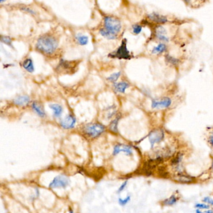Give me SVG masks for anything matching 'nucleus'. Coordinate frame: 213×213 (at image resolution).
<instances>
[{
  "instance_id": "1",
  "label": "nucleus",
  "mask_w": 213,
  "mask_h": 213,
  "mask_svg": "<svg viewBox=\"0 0 213 213\" xmlns=\"http://www.w3.org/2000/svg\"><path fill=\"white\" fill-rule=\"evenodd\" d=\"M121 30L122 24L118 18L113 15H106L103 19L102 25L99 31L104 37L114 40L118 37Z\"/></svg>"
},
{
  "instance_id": "2",
  "label": "nucleus",
  "mask_w": 213,
  "mask_h": 213,
  "mask_svg": "<svg viewBox=\"0 0 213 213\" xmlns=\"http://www.w3.org/2000/svg\"><path fill=\"white\" fill-rule=\"evenodd\" d=\"M58 47V39L53 34L47 33L41 36L37 40L36 49L40 53L51 55Z\"/></svg>"
},
{
  "instance_id": "3",
  "label": "nucleus",
  "mask_w": 213,
  "mask_h": 213,
  "mask_svg": "<svg viewBox=\"0 0 213 213\" xmlns=\"http://www.w3.org/2000/svg\"><path fill=\"white\" fill-rule=\"evenodd\" d=\"M109 57L126 60H129L131 59L130 52L127 48V40L126 39H124L122 40L121 45L115 51L109 54Z\"/></svg>"
},
{
  "instance_id": "4",
  "label": "nucleus",
  "mask_w": 213,
  "mask_h": 213,
  "mask_svg": "<svg viewBox=\"0 0 213 213\" xmlns=\"http://www.w3.org/2000/svg\"><path fill=\"white\" fill-rule=\"evenodd\" d=\"M104 126L100 123H90L84 126V132L89 137L96 138L101 135L104 131Z\"/></svg>"
},
{
  "instance_id": "5",
  "label": "nucleus",
  "mask_w": 213,
  "mask_h": 213,
  "mask_svg": "<svg viewBox=\"0 0 213 213\" xmlns=\"http://www.w3.org/2000/svg\"><path fill=\"white\" fill-rule=\"evenodd\" d=\"M164 137L165 134L162 129H155L151 132L148 136L149 141L151 145V148H153L156 145L161 143L164 140Z\"/></svg>"
},
{
  "instance_id": "6",
  "label": "nucleus",
  "mask_w": 213,
  "mask_h": 213,
  "mask_svg": "<svg viewBox=\"0 0 213 213\" xmlns=\"http://www.w3.org/2000/svg\"><path fill=\"white\" fill-rule=\"evenodd\" d=\"M172 104V100L168 97L154 99L151 102L152 109H166Z\"/></svg>"
},
{
  "instance_id": "7",
  "label": "nucleus",
  "mask_w": 213,
  "mask_h": 213,
  "mask_svg": "<svg viewBox=\"0 0 213 213\" xmlns=\"http://www.w3.org/2000/svg\"><path fill=\"white\" fill-rule=\"evenodd\" d=\"M77 66L78 64H76V62L61 60L57 67V70L60 72H64L65 73L70 74L71 72H74L75 67H76Z\"/></svg>"
},
{
  "instance_id": "8",
  "label": "nucleus",
  "mask_w": 213,
  "mask_h": 213,
  "mask_svg": "<svg viewBox=\"0 0 213 213\" xmlns=\"http://www.w3.org/2000/svg\"><path fill=\"white\" fill-rule=\"evenodd\" d=\"M69 184V180L68 177L64 175H59L55 177L51 183L50 184L49 187L51 188H65Z\"/></svg>"
},
{
  "instance_id": "9",
  "label": "nucleus",
  "mask_w": 213,
  "mask_h": 213,
  "mask_svg": "<svg viewBox=\"0 0 213 213\" xmlns=\"http://www.w3.org/2000/svg\"><path fill=\"white\" fill-rule=\"evenodd\" d=\"M147 18L151 23L157 25H163L168 22L167 18L162 15H160L156 12H153L147 15Z\"/></svg>"
},
{
  "instance_id": "10",
  "label": "nucleus",
  "mask_w": 213,
  "mask_h": 213,
  "mask_svg": "<svg viewBox=\"0 0 213 213\" xmlns=\"http://www.w3.org/2000/svg\"><path fill=\"white\" fill-rule=\"evenodd\" d=\"M183 159V153L180 152L171 161V165L178 173H182L183 171L182 166V161Z\"/></svg>"
},
{
  "instance_id": "11",
  "label": "nucleus",
  "mask_w": 213,
  "mask_h": 213,
  "mask_svg": "<svg viewBox=\"0 0 213 213\" xmlns=\"http://www.w3.org/2000/svg\"><path fill=\"white\" fill-rule=\"evenodd\" d=\"M173 180L176 181V182L181 183H191L194 182V178L188 175H186L182 173H177L173 177Z\"/></svg>"
},
{
  "instance_id": "12",
  "label": "nucleus",
  "mask_w": 213,
  "mask_h": 213,
  "mask_svg": "<svg viewBox=\"0 0 213 213\" xmlns=\"http://www.w3.org/2000/svg\"><path fill=\"white\" fill-rule=\"evenodd\" d=\"M76 122V118L71 115H69L66 118H64L60 122V124L61 126L65 129H71L74 128L75 124Z\"/></svg>"
},
{
  "instance_id": "13",
  "label": "nucleus",
  "mask_w": 213,
  "mask_h": 213,
  "mask_svg": "<svg viewBox=\"0 0 213 213\" xmlns=\"http://www.w3.org/2000/svg\"><path fill=\"white\" fill-rule=\"evenodd\" d=\"M124 152L127 155H132L133 154V150L132 148L130 146L128 145H124L122 144H118L116 145L114 147L113 150V155H116L120 152Z\"/></svg>"
},
{
  "instance_id": "14",
  "label": "nucleus",
  "mask_w": 213,
  "mask_h": 213,
  "mask_svg": "<svg viewBox=\"0 0 213 213\" xmlns=\"http://www.w3.org/2000/svg\"><path fill=\"white\" fill-rule=\"evenodd\" d=\"M30 101V99L27 96H21L16 97L13 102L14 104L18 106H23L28 104Z\"/></svg>"
},
{
  "instance_id": "15",
  "label": "nucleus",
  "mask_w": 213,
  "mask_h": 213,
  "mask_svg": "<svg viewBox=\"0 0 213 213\" xmlns=\"http://www.w3.org/2000/svg\"><path fill=\"white\" fill-rule=\"evenodd\" d=\"M114 87L116 92L123 94L125 92L127 88H129L130 84L126 82H121L115 83Z\"/></svg>"
},
{
  "instance_id": "16",
  "label": "nucleus",
  "mask_w": 213,
  "mask_h": 213,
  "mask_svg": "<svg viewBox=\"0 0 213 213\" xmlns=\"http://www.w3.org/2000/svg\"><path fill=\"white\" fill-rule=\"evenodd\" d=\"M167 49V47L165 43L161 42V43L158 45L156 46L153 48L151 53L153 54H160L166 52Z\"/></svg>"
},
{
  "instance_id": "17",
  "label": "nucleus",
  "mask_w": 213,
  "mask_h": 213,
  "mask_svg": "<svg viewBox=\"0 0 213 213\" xmlns=\"http://www.w3.org/2000/svg\"><path fill=\"white\" fill-rule=\"evenodd\" d=\"M32 108L33 110L41 117H44L46 115L45 112L41 105H39L38 102H34L32 104Z\"/></svg>"
},
{
  "instance_id": "18",
  "label": "nucleus",
  "mask_w": 213,
  "mask_h": 213,
  "mask_svg": "<svg viewBox=\"0 0 213 213\" xmlns=\"http://www.w3.org/2000/svg\"><path fill=\"white\" fill-rule=\"evenodd\" d=\"M165 61L166 62L171 66H178L180 64V61L169 54H166L165 55Z\"/></svg>"
},
{
  "instance_id": "19",
  "label": "nucleus",
  "mask_w": 213,
  "mask_h": 213,
  "mask_svg": "<svg viewBox=\"0 0 213 213\" xmlns=\"http://www.w3.org/2000/svg\"><path fill=\"white\" fill-rule=\"evenodd\" d=\"M167 31L162 25H156L154 28V36H167Z\"/></svg>"
},
{
  "instance_id": "20",
  "label": "nucleus",
  "mask_w": 213,
  "mask_h": 213,
  "mask_svg": "<svg viewBox=\"0 0 213 213\" xmlns=\"http://www.w3.org/2000/svg\"><path fill=\"white\" fill-rule=\"evenodd\" d=\"M50 108L53 110V114L55 117H60L63 111V107L59 104H51L50 105Z\"/></svg>"
},
{
  "instance_id": "21",
  "label": "nucleus",
  "mask_w": 213,
  "mask_h": 213,
  "mask_svg": "<svg viewBox=\"0 0 213 213\" xmlns=\"http://www.w3.org/2000/svg\"><path fill=\"white\" fill-rule=\"evenodd\" d=\"M23 67L29 72H33L34 70L33 61L30 58L25 59L23 63Z\"/></svg>"
},
{
  "instance_id": "22",
  "label": "nucleus",
  "mask_w": 213,
  "mask_h": 213,
  "mask_svg": "<svg viewBox=\"0 0 213 213\" xmlns=\"http://www.w3.org/2000/svg\"><path fill=\"white\" fill-rule=\"evenodd\" d=\"M178 201V198L176 195L173 194L170 196L169 198H167L165 200H164L162 202V204L164 206H173V205H175L177 202Z\"/></svg>"
},
{
  "instance_id": "23",
  "label": "nucleus",
  "mask_w": 213,
  "mask_h": 213,
  "mask_svg": "<svg viewBox=\"0 0 213 213\" xmlns=\"http://www.w3.org/2000/svg\"><path fill=\"white\" fill-rule=\"evenodd\" d=\"M76 39L78 42V44L81 46L87 45L88 43V37L87 36L79 34L76 36Z\"/></svg>"
},
{
  "instance_id": "24",
  "label": "nucleus",
  "mask_w": 213,
  "mask_h": 213,
  "mask_svg": "<svg viewBox=\"0 0 213 213\" xmlns=\"http://www.w3.org/2000/svg\"><path fill=\"white\" fill-rule=\"evenodd\" d=\"M119 120V117H118L115 118L113 121H111L110 123V129L112 132L114 133L118 132V121Z\"/></svg>"
},
{
  "instance_id": "25",
  "label": "nucleus",
  "mask_w": 213,
  "mask_h": 213,
  "mask_svg": "<svg viewBox=\"0 0 213 213\" xmlns=\"http://www.w3.org/2000/svg\"><path fill=\"white\" fill-rule=\"evenodd\" d=\"M132 29H133V32L135 35H138L141 32L142 29H143V26L141 24H135L133 26Z\"/></svg>"
},
{
  "instance_id": "26",
  "label": "nucleus",
  "mask_w": 213,
  "mask_h": 213,
  "mask_svg": "<svg viewBox=\"0 0 213 213\" xmlns=\"http://www.w3.org/2000/svg\"><path fill=\"white\" fill-rule=\"evenodd\" d=\"M120 75H121V72H116L111 74L107 79L111 82H116L117 80L119 79V77H120Z\"/></svg>"
},
{
  "instance_id": "27",
  "label": "nucleus",
  "mask_w": 213,
  "mask_h": 213,
  "mask_svg": "<svg viewBox=\"0 0 213 213\" xmlns=\"http://www.w3.org/2000/svg\"><path fill=\"white\" fill-rule=\"evenodd\" d=\"M1 40L2 42H3V43H5V44H6L10 46H12V40L10 37L2 36L1 37Z\"/></svg>"
},
{
  "instance_id": "28",
  "label": "nucleus",
  "mask_w": 213,
  "mask_h": 213,
  "mask_svg": "<svg viewBox=\"0 0 213 213\" xmlns=\"http://www.w3.org/2000/svg\"><path fill=\"white\" fill-rule=\"evenodd\" d=\"M194 206L196 209H208L209 208V204H206L204 203H196Z\"/></svg>"
},
{
  "instance_id": "29",
  "label": "nucleus",
  "mask_w": 213,
  "mask_h": 213,
  "mask_svg": "<svg viewBox=\"0 0 213 213\" xmlns=\"http://www.w3.org/2000/svg\"><path fill=\"white\" fill-rule=\"evenodd\" d=\"M131 199V197L130 196H127L126 198L124 199H121V198H119L118 199V201H119V203L122 205V206H124L126 205V204H127L129 202V201H130Z\"/></svg>"
},
{
  "instance_id": "30",
  "label": "nucleus",
  "mask_w": 213,
  "mask_h": 213,
  "mask_svg": "<svg viewBox=\"0 0 213 213\" xmlns=\"http://www.w3.org/2000/svg\"><path fill=\"white\" fill-rule=\"evenodd\" d=\"M202 201L207 204H210L211 206H213V199L211 198L210 197H205L203 199Z\"/></svg>"
},
{
  "instance_id": "31",
  "label": "nucleus",
  "mask_w": 213,
  "mask_h": 213,
  "mask_svg": "<svg viewBox=\"0 0 213 213\" xmlns=\"http://www.w3.org/2000/svg\"><path fill=\"white\" fill-rule=\"evenodd\" d=\"M207 142L211 146V147L213 149V132H212L207 137Z\"/></svg>"
},
{
  "instance_id": "32",
  "label": "nucleus",
  "mask_w": 213,
  "mask_h": 213,
  "mask_svg": "<svg viewBox=\"0 0 213 213\" xmlns=\"http://www.w3.org/2000/svg\"><path fill=\"white\" fill-rule=\"evenodd\" d=\"M127 181H126L125 182H124V183L122 184V185L119 187V190H118V193L121 192L122 191L124 190V189L125 188V187H126V185H127Z\"/></svg>"
},
{
  "instance_id": "33",
  "label": "nucleus",
  "mask_w": 213,
  "mask_h": 213,
  "mask_svg": "<svg viewBox=\"0 0 213 213\" xmlns=\"http://www.w3.org/2000/svg\"><path fill=\"white\" fill-rule=\"evenodd\" d=\"M204 212H205V213H213V211L211 210V209H207V210L205 211Z\"/></svg>"
},
{
  "instance_id": "34",
  "label": "nucleus",
  "mask_w": 213,
  "mask_h": 213,
  "mask_svg": "<svg viewBox=\"0 0 213 213\" xmlns=\"http://www.w3.org/2000/svg\"><path fill=\"white\" fill-rule=\"evenodd\" d=\"M196 213H205V212H202L200 209H196Z\"/></svg>"
},
{
  "instance_id": "35",
  "label": "nucleus",
  "mask_w": 213,
  "mask_h": 213,
  "mask_svg": "<svg viewBox=\"0 0 213 213\" xmlns=\"http://www.w3.org/2000/svg\"><path fill=\"white\" fill-rule=\"evenodd\" d=\"M182 1H183L185 3H186L188 5V4H189L190 3L191 0H182Z\"/></svg>"
},
{
  "instance_id": "36",
  "label": "nucleus",
  "mask_w": 213,
  "mask_h": 213,
  "mask_svg": "<svg viewBox=\"0 0 213 213\" xmlns=\"http://www.w3.org/2000/svg\"><path fill=\"white\" fill-rule=\"evenodd\" d=\"M69 213H74V212H73V211L72 210H71V211H70V212H69Z\"/></svg>"
},
{
  "instance_id": "37",
  "label": "nucleus",
  "mask_w": 213,
  "mask_h": 213,
  "mask_svg": "<svg viewBox=\"0 0 213 213\" xmlns=\"http://www.w3.org/2000/svg\"><path fill=\"white\" fill-rule=\"evenodd\" d=\"M212 169H213V163H212Z\"/></svg>"
}]
</instances>
